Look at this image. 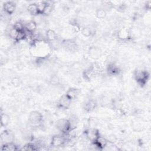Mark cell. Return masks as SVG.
<instances>
[{"instance_id":"25","label":"cell","mask_w":151,"mask_h":151,"mask_svg":"<svg viewBox=\"0 0 151 151\" xmlns=\"http://www.w3.org/2000/svg\"><path fill=\"white\" fill-rule=\"evenodd\" d=\"M47 4V2H45V1L40 2L37 4L38 10L40 14H42Z\"/></svg>"},{"instance_id":"14","label":"cell","mask_w":151,"mask_h":151,"mask_svg":"<svg viewBox=\"0 0 151 151\" xmlns=\"http://www.w3.org/2000/svg\"><path fill=\"white\" fill-rule=\"evenodd\" d=\"M27 11L31 15H37L40 14L36 3H32L29 4L27 7Z\"/></svg>"},{"instance_id":"18","label":"cell","mask_w":151,"mask_h":151,"mask_svg":"<svg viewBox=\"0 0 151 151\" xmlns=\"http://www.w3.org/2000/svg\"><path fill=\"white\" fill-rule=\"evenodd\" d=\"M46 37L49 41H54L57 39V35L54 30L49 29L46 32Z\"/></svg>"},{"instance_id":"1","label":"cell","mask_w":151,"mask_h":151,"mask_svg":"<svg viewBox=\"0 0 151 151\" xmlns=\"http://www.w3.org/2000/svg\"><path fill=\"white\" fill-rule=\"evenodd\" d=\"M56 128L64 134L67 133L71 129V123L67 119H58L55 123Z\"/></svg>"},{"instance_id":"23","label":"cell","mask_w":151,"mask_h":151,"mask_svg":"<svg viewBox=\"0 0 151 151\" xmlns=\"http://www.w3.org/2000/svg\"><path fill=\"white\" fill-rule=\"evenodd\" d=\"M60 79L59 77L56 74H54L51 76L49 82L50 84L52 86H57L60 83Z\"/></svg>"},{"instance_id":"27","label":"cell","mask_w":151,"mask_h":151,"mask_svg":"<svg viewBox=\"0 0 151 151\" xmlns=\"http://www.w3.org/2000/svg\"><path fill=\"white\" fill-rule=\"evenodd\" d=\"M52 5L48 3L47 2V4L44 10V12L42 13V14H44V15H48L50 14L51 12H52Z\"/></svg>"},{"instance_id":"19","label":"cell","mask_w":151,"mask_h":151,"mask_svg":"<svg viewBox=\"0 0 151 151\" xmlns=\"http://www.w3.org/2000/svg\"><path fill=\"white\" fill-rule=\"evenodd\" d=\"M81 34L86 37H88L93 34V28H91L90 27L88 26H85L83 27L81 29Z\"/></svg>"},{"instance_id":"26","label":"cell","mask_w":151,"mask_h":151,"mask_svg":"<svg viewBox=\"0 0 151 151\" xmlns=\"http://www.w3.org/2000/svg\"><path fill=\"white\" fill-rule=\"evenodd\" d=\"M13 27L18 31H22L25 29V26H24V25L21 22H19V21L16 22L14 24Z\"/></svg>"},{"instance_id":"21","label":"cell","mask_w":151,"mask_h":151,"mask_svg":"<svg viewBox=\"0 0 151 151\" xmlns=\"http://www.w3.org/2000/svg\"><path fill=\"white\" fill-rule=\"evenodd\" d=\"M132 126L133 129L134 130L137 131V132H139V131L142 130V128H143V125H142V122L139 121L138 120L133 121L132 124Z\"/></svg>"},{"instance_id":"5","label":"cell","mask_w":151,"mask_h":151,"mask_svg":"<svg viewBox=\"0 0 151 151\" xmlns=\"http://www.w3.org/2000/svg\"><path fill=\"white\" fill-rule=\"evenodd\" d=\"M67 140L65 136L60 135H54L52 137L51 140V146L54 147H60L64 145Z\"/></svg>"},{"instance_id":"2","label":"cell","mask_w":151,"mask_h":151,"mask_svg":"<svg viewBox=\"0 0 151 151\" xmlns=\"http://www.w3.org/2000/svg\"><path fill=\"white\" fill-rule=\"evenodd\" d=\"M134 77L139 84L143 86L146 83L149 77V74L146 70H137L134 73Z\"/></svg>"},{"instance_id":"3","label":"cell","mask_w":151,"mask_h":151,"mask_svg":"<svg viewBox=\"0 0 151 151\" xmlns=\"http://www.w3.org/2000/svg\"><path fill=\"white\" fill-rule=\"evenodd\" d=\"M42 118L43 116L41 113L37 111H34L29 114L28 122L32 125H37L42 122Z\"/></svg>"},{"instance_id":"13","label":"cell","mask_w":151,"mask_h":151,"mask_svg":"<svg viewBox=\"0 0 151 151\" xmlns=\"http://www.w3.org/2000/svg\"><path fill=\"white\" fill-rule=\"evenodd\" d=\"M17 146L14 144V143L11 142H8L5 143L1 148V150H7V151H14L18 150Z\"/></svg>"},{"instance_id":"10","label":"cell","mask_w":151,"mask_h":151,"mask_svg":"<svg viewBox=\"0 0 151 151\" xmlns=\"http://www.w3.org/2000/svg\"><path fill=\"white\" fill-rule=\"evenodd\" d=\"M71 100H70L66 96L65 94H64L59 99L58 105L61 109H67L70 107V106L71 104Z\"/></svg>"},{"instance_id":"12","label":"cell","mask_w":151,"mask_h":151,"mask_svg":"<svg viewBox=\"0 0 151 151\" xmlns=\"http://www.w3.org/2000/svg\"><path fill=\"white\" fill-rule=\"evenodd\" d=\"M37 24L34 21H30L25 25V30L28 33H34L37 29Z\"/></svg>"},{"instance_id":"8","label":"cell","mask_w":151,"mask_h":151,"mask_svg":"<svg viewBox=\"0 0 151 151\" xmlns=\"http://www.w3.org/2000/svg\"><path fill=\"white\" fill-rule=\"evenodd\" d=\"M16 8L15 4L12 1L6 2L3 5V9L5 14L12 15L14 12Z\"/></svg>"},{"instance_id":"11","label":"cell","mask_w":151,"mask_h":151,"mask_svg":"<svg viewBox=\"0 0 151 151\" xmlns=\"http://www.w3.org/2000/svg\"><path fill=\"white\" fill-rule=\"evenodd\" d=\"M80 90L78 88H74V87H71L66 92L65 95L66 96L71 100L76 99L77 96H78Z\"/></svg>"},{"instance_id":"6","label":"cell","mask_w":151,"mask_h":151,"mask_svg":"<svg viewBox=\"0 0 151 151\" xmlns=\"http://www.w3.org/2000/svg\"><path fill=\"white\" fill-rule=\"evenodd\" d=\"M88 53L90 57L95 60L99 59L102 55V51L101 49L95 46H91L89 47Z\"/></svg>"},{"instance_id":"7","label":"cell","mask_w":151,"mask_h":151,"mask_svg":"<svg viewBox=\"0 0 151 151\" xmlns=\"http://www.w3.org/2000/svg\"><path fill=\"white\" fill-rule=\"evenodd\" d=\"M117 36L118 39H119L121 41L129 40L131 39L130 34V29L126 28H122L118 31Z\"/></svg>"},{"instance_id":"22","label":"cell","mask_w":151,"mask_h":151,"mask_svg":"<svg viewBox=\"0 0 151 151\" xmlns=\"http://www.w3.org/2000/svg\"><path fill=\"white\" fill-rule=\"evenodd\" d=\"M19 32V31H17L16 29H15L14 27H12V28L10 29V31H9V37H10L11 39L17 41V38H18V36Z\"/></svg>"},{"instance_id":"17","label":"cell","mask_w":151,"mask_h":151,"mask_svg":"<svg viewBox=\"0 0 151 151\" xmlns=\"http://www.w3.org/2000/svg\"><path fill=\"white\" fill-rule=\"evenodd\" d=\"M95 15H96V18H97L98 19H104L106 18V17L107 15V12L104 8H99L96 9Z\"/></svg>"},{"instance_id":"16","label":"cell","mask_w":151,"mask_h":151,"mask_svg":"<svg viewBox=\"0 0 151 151\" xmlns=\"http://www.w3.org/2000/svg\"><path fill=\"white\" fill-rule=\"evenodd\" d=\"M10 117L6 113H1V126L6 127L9 123Z\"/></svg>"},{"instance_id":"20","label":"cell","mask_w":151,"mask_h":151,"mask_svg":"<svg viewBox=\"0 0 151 151\" xmlns=\"http://www.w3.org/2000/svg\"><path fill=\"white\" fill-rule=\"evenodd\" d=\"M107 71L110 74H116L119 73V68L114 64H110L107 67Z\"/></svg>"},{"instance_id":"4","label":"cell","mask_w":151,"mask_h":151,"mask_svg":"<svg viewBox=\"0 0 151 151\" xmlns=\"http://www.w3.org/2000/svg\"><path fill=\"white\" fill-rule=\"evenodd\" d=\"M84 134L86 138L92 143L94 142L99 136H100L99 131L94 127L89 128L86 130L84 132Z\"/></svg>"},{"instance_id":"24","label":"cell","mask_w":151,"mask_h":151,"mask_svg":"<svg viewBox=\"0 0 151 151\" xmlns=\"http://www.w3.org/2000/svg\"><path fill=\"white\" fill-rule=\"evenodd\" d=\"M21 150H38V148H37L34 144L29 143L24 145L21 149Z\"/></svg>"},{"instance_id":"9","label":"cell","mask_w":151,"mask_h":151,"mask_svg":"<svg viewBox=\"0 0 151 151\" xmlns=\"http://www.w3.org/2000/svg\"><path fill=\"white\" fill-rule=\"evenodd\" d=\"M108 143L109 142L107 139L101 136H99L98 138L94 142H93V145L99 149H104L106 146H107Z\"/></svg>"},{"instance_id":"15","label":"cell","mask_w":151,"mask_h":151,"mask_svg":"<svg viewBox=\"0 0 151 151\" xmlns=\"http://www.w3.org/2000/svg\"><path fill=\"white\" fill-rule=\"evenodd\" d=\"M96 103L94 100L91 99L90 100H88L85 104L84 106V109L87 112H90L93 111L96 107Z\"/></svg>"}]
</instances>
